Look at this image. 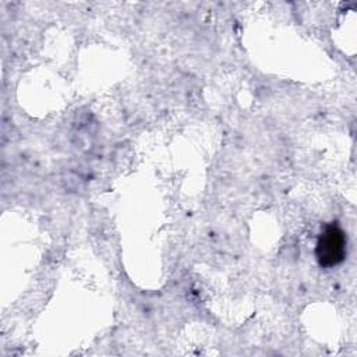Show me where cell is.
I'll return each instance as SVG.
<instances>
[{
    "label": "cell",
    "mask_w": 357,
    "mask_h": 357,
    "mask_svg": "<svg viewBox=\"0 0 357 357\" xmlns=\"http://www.w3.org/2000/svg\"><path fill=\"white\" fill-rule=\"evenodd\" d=\"M347 252V237L343 229L332 222L326 225L318 237L315 255L322 268H333L344 261Z\"/></svg>",
    "instance_id": "obj_1"
}]
</instances>
